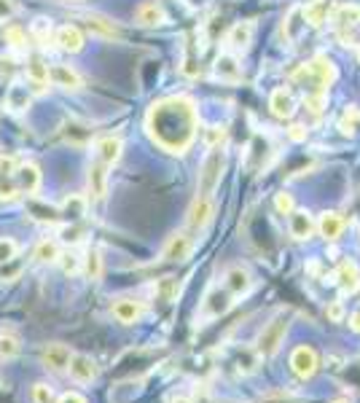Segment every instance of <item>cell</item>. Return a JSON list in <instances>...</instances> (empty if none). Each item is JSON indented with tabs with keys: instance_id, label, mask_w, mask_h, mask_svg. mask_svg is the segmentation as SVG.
<instances>
[{
	"instance_id": "obj_1",
	"label": "cell",
	"mask_w": 360,
	"mask_h": 403,
	"mask_svg": "<svg viewBox=\"0 0 360 403\" xmlns=\"http://www.w3.org/2000/svg\"><path fill=\"white\" fill-rule=\"evenodd\" d=\"M197 126H199L197 105L180 94L159 100L148 110V119H145V129L151 140L170 154H186L197 138Z\"/></svg>"
},
{
	"instance_id": "obj_2",
	"label": "cell",
	"mask_w": 360,
	"mask_h": 403,
	"mask_svg": "<svg viewBox=\"0 0 360 403\" xmlns=\"http://www.w3.org/2000/svg\"><path fill=\"white\" fill-rule=\"evenodd\" d=\"M40 186V172L33 161L0 156V199L30 197Z\"/></svg>"
},
{
	"instance_id": "obj_3",
	"label": "cell",
	"mask_w": 360,
	"mask_h": 403,
	"mask_svg": "<svg viewBox=\"0 0 360 403\" xmlns=\"http://www.w3.org/2000/svg\"><path fill=\"white\" fill-rule=\"evenodd\" d=\"M223 172H226V151L220 145H215V148H210V154L204 156L199 167V197H213L215 194Z\"/></svg>"
},
{
	"instance_id": "obj_4",
	"label": "cell",
	"mask_w": 360,
	"mask_h": 403,
	"mask_svg": "<svg viewBox=\"0 0 360 403\" xmlns=\"http://www.w3.org/2000/svg\"><path fill=\"white\" fill-rule=\"evenodd\" d=\"M285 334H288V315L280 312L275 320L261 331V336H259V352L261 355H263V358H272V355L280 349Z\"/></svg>"
},
{
	"instance_id": "obj_5",
	"label": "cell",
	"mask_w": 360,
	"mask_h": 403,
	"mask_svg": "<svg viewBox=\"0 0 360 403\" xmlns=\"http://www.w3.org/2000/svg\"><path fill=\"white\" fill-rule=\"evenodd\" d=\"M318 352L312 349V347H306V344H299L293 352H291V368H293V374L299 377V379H309V377H315V371H318Z\"/></svg>"
},
{
	"instance_id": "obj_6",
	"label": "cell",
	"mask_w": 360,
	"mask_h": 403,
	"mask_svg": "<svg viewBox=\"0 0 360 403\" xmlns=\"http://www.w3.org/2000/svg\"><path fill=\"white\" fill-rule=\"evenodd\" d=\"M67 371H70V377L81 384L95 382V379L100 377V365H97V361H95L92 355H83V352H73Z\"/></svg>"
},
{
	"instance_id": "obj_7",
	"label": "cell",
	"mask_w": 360,
	"mask_h": 403,
	"mask_svg": "<svg viewBox=\"0 0 360 403\" xmlns=\"http://www.w3.org/2000/svg\"><path fill=\"white\" fill-rule=\"evenodd\" d=\"M70 358H73V349L65 347V344H46V347L40 349V363H43L49 371H54V374L67 371Z\"/></svg>"
},
{
	"instance_id": "obj_8",
	"label": "cell",
	"mask_w": 360,
	"mask_h": 403,
	"mask_svg": "<svg viewBox=\"0 0 360 403\" xmlns=\"http://www.w3.org/2000/svg\"><path fill=\"white\" fill-rule=\"evenodd\" d=\"M331 19H334L336 30H339V38L350 40V30L360 24V6H355V3H341V6L334 8Z\"/></svg>"
},
{
	"instance_id": "obj_9",
	"label": "cell",
	"mask_w": 360,
	"mask_h": 403,
	"mask_svg": "<svg viewBox=\"0 0 360 403\" xmlns=\"http://www.w3.org/2000/svg\"><path fill=\"white\" fill-rule=\"evenodd\" d=\"M213 213H215L213 197H199V194H197V199L191 202V207H188V226H191L194 231H202V229L210 223Z\"/></svg>"
},
{
	"instance_id": "obj_10",
	"label": "cell",
	"mask_w": 360,
	"mask_h": 403,
	"mask_svg": "<svg viewBox=\"0 0 360 403\" xmlns=\"http://www.w3.org/2000/svg\"><path fill=\"white\" fill-rule=\"evenodd\" d=\"M188 256H191V237L183 234V231L172 234L167 240V245H164V250H161V258L164 261H186Z\"/></svg>"
},
{
	"instance_id": "obj_11",
	"label": "cell",
	"mask_w": 360,
	"mask_h": 403,
	"mask_svg": "<svg viewBox=\"0 0 360 403\" xmlns=\"http://www.w3.org/2000/svg\"><path fill=\"white\" fill-rule=\"evenodd\" d=\"M269 108H272V113H275L277 119H291L293 110H296V97H293V92H291L288 86L275 89L272 97H269Z\"/></svg>"
},
{
	"instance_id": "obj_12",
	"label": "cell",
	"mask_w": 360,
	"mask_h": 403,
	"mask_svg": "<svg viewBox=\"0 0 360 403\" xmlns=\"http://www.w3.org/2000/svg\"><path fill=\"white\" fill-rule=\"evenodd\" d=\"M135 19L142 27H159V24L167 22V14H164L161 3H156V0H142L138 6V11H135Z\"/></svg>"
},
{
	"instance_id": "obj_13",
	"label": "cell",
	"mask_w": 360,
	"mask_h": 403,
	"mask_svg": "<svg viewBox=\"0 0 360 403\" xmlns=\"http://www.w3.org/2000/svg\"><path fill=\"white\" fill-rule=\"evenodd\" d=\"M231 299H234V296H231L229 290H226V293H220L218 288L210 290L207 299H204V306H202V318H220V315L234 304Z\"/></svg>"
},
{
	"instance_id": "obj_14",
	"label": "cell",
	"mask_w": 360,
	"mask_h": 403,
	"mask_svg": "<svg viewBox=\"0 0 360 403\" xmlns=\"http://www.w3.org/2000/svg\"><path fill=\"white\" fill-rule=\"evenodd\" d=\"M111 312H113V318L124 325H132V322H138L142 318V304L135 302V299H116V304L111 306Z\"/></svg>"
},
{
	"instance_id": "obj_15",
	"label": "cell",
	"mask_w": 360,
	"mask_h": 403,
	"mask_svg": "<svg viewBox=\"0 0 360 403\" xmlns=\"http://www.w3.org/2000/svg\"><path fill=\"white\" fill-rule=\"evenodd\" d=\"M253 33H256V24H253V22H237V24L229 30L226 43H229L234 51H245V49L253 43Z\"/></svg>"
},
{
	"instance_id": "obj_16",
	"label": "cell",
	"mask_w": 360,
	"mask_h": 403,
	"mask_svg": "<svg viewBox=\"0 0 360 403\" xmlns=\"http://www.w3.org/2000/svg\"><path fill=\"white\" fill-rule=\"evenodd\" d=\"M54 40H57V46H60L62 51H70V54H76V51L83 49V33H81L76 24H65V27H60L57 35H54Z\"/></svg>"
},
{
	"instance_id": "obj_17",
	"label": "cell",
	"mask_w": 360,
	"mask_h": 403,
	"mask_svg": "<svg viewBox=\"0 0 360 403\" xmlns=\"http://www.w3.org/2000/svg\"><path fill=\"white\" fill-rule=\"evenodd\" d=\"M250 272L247 269H242V266H231L229 272H226V290L231 293V296H245L247 290H250Z\"/></svg>"
},
{
	"instance_id": "obj_18",
	"label": "cell",
	"mask_w": 360,
	"mask_h": 403,
	"mask_svg": "<svg viewBox=\"0 0 360 403\" xmlns=\"http://www.w3.org/2000/svg\"><path fill=\"white\" fill-rule=\"evenodd\" d=\"M95 148H97V159H100L102 164H108V167H113V164L121 159V138H116V135H105V138H100Z\"/></svg>"
},
{
	"instance_id": "obj_19",
	"label": "cell",
	"mask_w": 360,
	"mask_h": 403,
	"mask_svg": "<svg viewBox=\"0 0 360 403\" xmlns=\"http://www.w3.org/2000/svg\"><path fill=\"white\" fill-rule=\"evenodd\" d=\"M49 81H54L62 89H81V76L70 67V65H51L49 67Z\"/></svg>"
},
{
	"instance_id": "obj_20",
	"label": "cell",
	"mask_w": 360,
	"mask_h": 403,
	"mask_svg": "<svg viewBox=\"0 0 360 403\" xmlns=\"http://www.w3.org/2000/svg\"><path fill=\"white\" fill-rule=\"evenodd\" d=\"M288 215H291V234L296 240H309L315 234V221H312V215L306 210H293Z\"/></svg>"
},
{
	"instance_id": "obj_21",
	"label": "cell",
	"mask_w": 360,
	"mask_h": 403,
	"mask_svg": "<svg viewBox=\"0 0 360 403\" xmlns=\"http://www.w3.org/2000/svg\"><path fill=\"white\" fill-rule=\"evenodd\" d=\"M105 188H108V164H102L100 159L89 167V194L95 199L105 197Z\"/></svg>"
},
{
	"instance_id": "obj_22",
	"label": "cell",
	"mask_w": 360,
	"mask_h": 403,
	"mask_svg": "<svg viewBox=\"0 0 360 403\" xmlns=\"http://www.w3.org/2000/svg\"><path fill=\"white\" fill-rule=\"evenodd\" d=\"M344 226H347V218L341 215V213H322L320 215V223H318V229H320V234L325 240H339L341 231H344Z\"/></svg>"
},
{
	"instance_id": "obj_23",
	"label": "cell",
	"mask_w": 360,
	"mask_h": 403,
	"mask_svg": "<svg viewBox=\"0 0 360 403\" xmlns=\"http://www.w3.org/2000/svg\"><path fill=\"white\" fill-rule=\"evenodd\" d=\"M215 76L220 81H226V83H237L242 79L240 62L234 60L231 54H220L218 60H215Z\"/></svg>"
},
{
	"instance_id": "obj_24",
	"label": "cell",
	"mask_w": 360,
	"mask_h": 403,
	"mask_svg": "<svg viewBox=\"0 0 360 403\" xmlns=\"http://www.w3.org/2000/svg\"><path fill=\"white\" fill-rule=\"evenodd\" d=\"M22 342L14 328H0V361H14L19 355Z\"/></svg>"
},
{
	"instance_id": "obj_25",
	"label": "cell",
	"mask_w": 360,
	"mask_h": 403,
	"mask_svg": "<svg viewBox=\"0 0 360 403\" xmlns=\"http://www.w3.org/2000/svg\"><path fill=\"white\" fill-rule=\"evenodd\" d=\"M339 285L344 293H355L360 288V269L358 263L352 261H344L339 266Z\"/></svg>"
},
{
	"instance_id": "obj_26",
	"label": "cell",
	"mask_w": 360,
	"mask_h": 403,
	"mask_svg": "<svg viewBox=\"0 0 360 403\" xmlns=\"http://www.w3.org/2000/svg\"><path fill=\"white\" fill-rule=\"evenodd\" d=\"M86 30L95 35H102V38H119V27L102 17H86Z\"/></svg>"
},
{
	"instance_id": "obj_27",
	"label": "cell",
	"mask_w": 360,
	"mask_h": 403,
	"mask_svg": "<svg viewBox=\"0 0 360 403\" xmlns=\"http://www.w3.org/2000/svg\"><path fill=\"white\" fill-rule=\"evenodd\" d=\"M6 102H8L11 110H24V108L30 105V89L14 83V86L8 89V94H6Z\"/></svg>"
},
{
	"instance_id": "obj_28",
	"label": "cell",
	"mask_w": 360,
	"mask_h": 403,
	"mask_svg": "<svg viewBox=\"0 0 360 403\" xmlns=\"http://www.w3.org/2000/svg\"><path fill=\"white\" fill-rule=\"evenodd\" d=\"M60 245L54 240H43L35 247V261H40V263H54V261H60Z\"/></svg>"
},
{
	"instance_id": "obj_29",
	"label": "cell",
	"mask_w": 360,
	"mask_h": 403,
	"mask_svg": "<svg viewBox=\"0 0 360 403\" xmlns=\"http://www.w3.org/2000/svg\"><path fill=\"white\" fill-rule=\"evenodd\" d=\"M304 19L309 22L312 27H320L322 22L328 19L325 3H322V0H312V3H306V8H304Z\"/></svg>"
},
{
	"instance_id": "obj_30",
	"label": "cell",
	"mask_w": 360,
	"mask_h": 403,
	"mask_svg": "<svg viewBox=\"0 0 360 403\" xmlns=\"http://www.w3.org/2000/svg\"><path fill=\"white\" fill-rule=\"evenodd\" d=\"M358 126H360V110L358 108H347L344 116H341V121H339L341 135H355Z\"/></svg>"
},
{
	"instance_id": "obj_31",
	"label": "cell",
	"mask_w": 360,
	"mask_h": 403,
	"mask_svg": "<svg viewBox=\"0 0 360 403\" xmlns=\"http://www.w3.org/2000/svg\"><path fill=\"white\" fill-rule=\"evenodd\" d=\"M83 266H86V274L89 280H100L102 277V256L100 250H89L86 258H83Z\"/></svg>"
},
{
	"instance_id": "obj_32",
	"label": "cell",
	"mask_w": 360,
	"mask_h": 403,
	"mask_svg": "<svg viewBox=\"0 0 360 403\" xmlns=\"http://www.w3.org/2000/svg\"><path fill=\"white\" fill-rule=\"evenodd\" d=\"M33 403H57V398H54V390L49 387V384H33Z\"/></svg>"
},
{
	"instance_id": "obj_33",
	"label": "cell",
	"mask_w": 360,
	"mask_h": 403,
	"mask_svg": "<svg viewBox=\"0 0 360 403\" xmlns=\"http://www.w3.org/2000/svg\"><path fill=\"white\" fill-rule=\"evenodd\" d=\"M3 35H6V43H11L14 49H22V46L27 43V35H24V30H22V27H17V24H8Z\"/></svg>"
},
{
	"instance_id": "obj_34",
	"label": "cell",
	"mask_w": 360,
	"mask_h": 403,
	"mask_svg": "<svg viewBox=\"0 0 360 403\" xmlns=\"http://www.w3.org/2000/svg\"><path fill=\"white\" fill-rule=\"evenodd\" d=\"M17 253H19V245H17V242L8 240V237L0 240V263H8Z\"/></svg>"
},
{
	"instance_id": "obj_35",
	"label": "cell",
	"mask_w": 360,
	"mask_h": 403,
	"mask_svg": "<svg viewBox=\"0 0 360 403\" xmlns=\"http://www.w3.org/2000/svg\"><path fill=\"white\" fill-rule=\"evenodd\" d=\"M60 261H62L65 274H76V272L81 269V258L76 256V253H65V256L60 253Z\"/></svg>"
},
{
	"instance_id": "obj_36",
	"label": "cell",
	"mask_w": 360,
	"mask_h": 403,
	"mask_svg": "<svg viewBox=\"0 0 360 403\" xmlns=\"http://www.w3.org/2000/svg\"><path fill=\"white\" fill-rule=\"evenodd\" d=\"M275 207L280 210L282 215H288V213H293V197H291L288 191H282V194H277V199H275Z\"/></svg>"
},
{
	"instance_id": "obj_37",
	"label": "cell",
	"mask_w": 360,
	"mask_h": 403,
	"mask_svg": "<svg viewBox=\"0 0 360 403\" xmlns=\"http://www.w3.org/2000/svg\"><path fill=\"white\" fill-rule=\"evenodd\" d=\"M261 403H301V401L296 395H291V393H269Z\"/></svg>"
},
{
	"instance_id": "obj_38",
	"label": "cell",
	"mask_w": 360,
	"mask_h": 403,
	"mask_svg": "<svg viewBox=\"0 0 360 403\" xmlns=\"http://www.w3.org/2000/svg\"><path fill=\"white\" fill-rule=\"evenodd\" d=\"M33 33H35V38L38 40H46L49 38V33H51V24L46 19H35V24H33Z\"/></svg>"
},
{
	"instance_id": "obj_39",
	"label": "cell",
	"mask_w": 360,
	"mask_h": 403,
	"mask_svg": "<svg viewBox=\"0 0 360 403\" xmlns=\"http://www.w3.org/2000/svg\"><path fill=\"white\" fill-rule=\"evenodd\" d=\"M17 14V3L14 0H0V19H11Z\"/></svg>"
},
{
	"instance_id": "obj_40",
	"label": "cell",
	"mask_w": 360,
	"mask_h": 403,
	"mask_svg": "<svg viewBox=\"0 0 360 403\" xmlns=\"http://www.w3.org/2000/svg\"><path fill=\"white\" fill-rule=\"evenodd\" d=\"M325 312H328V318L334 322H341V318H344V306H341V302H331Z\"/></svg>"
},
{
	"instance_id": "obj_41",
	"label": "cell",
	"mask_w": 360,
	"mask_h": 403,
	"mask_svg": "<svg viewBox=\"0 0 360 403\" xmlns=\"http://www.w3.org/2000/svg\"><path fill=\"white\" fill-rule=\"evenodd\" d=\"M220 140H223V129H220V126H213V129H210V138H207V142H210V148H215V145H220Z\"/></svg>"
},
{
	"instance_id": "obj_42",
	"label": "cell",
	"mask_w": 360,
	"mask_h": 403,
	"mask_svg": "<svg viewBox=\"0 0 360 403\" xmlns=\"http://www.w3.org/2000/svg\"><path fill=\"white\" fill-rule=\"evenodd\" d=\"M57 403H89V401H86L81 393H65V395H62Z\"/></svg>"
},
{
	"instance_id": "obj_43",
	"label": "cell",
	"mask_w": 360,
	"mask_h": 403,
	"mask_svg": "<svg viewBox=\"0 0 360 403\" xmlns=\"http://www.w3.org/2000/svg\"><path fill=\"white\" fill-rule=\"evenodd\" d=\"M350 325H352V331H358L360 334V312H352V315H350Z\"/></svg>"
},
{
	"instance_id": "obj_44",
	"label": "cell",
	"mask_w": 360,
	"mask_h": 403,
	"mask_svg": "<svg viewBox=\"0 0 360 403\" xmlns=\"http://www.w3.org/2000/svg\"><path fill=\"white\" fill-rule=\"evenodd\" d=\"M291 138H293V140H301V138H304V126H299V124L291 126Z\"/></svg>"
},
{
	"instance_id": "obj_45",
	"label": "cell",
	"mask_w": 360,
	"mask_h": 403,
	"mask_svg": "<svg viewBox=\"0 0 360 403\" xmlns=\"http://www.w3.org/2000/svg\"><path fill=\"white\" fill-rule=\"evenodd\" d=\"M175 403H188V401H183V398H178V401H175Z\"/></svg>"
},
{
	"instance_id": "obj_46",
	"label": "cell",
	"mask_w": 360,
	"mask_h": 403,
	"mask_svg": "<svg viewBox=\"0 0 360 403\" xmlns=\"http://www.w3.org/2000/svg\"><path fill=\"white\" fill-rule=\"evenodd\" d=\"M358 60H360V51H358Z\"/></svg>"
}]
</instances>
